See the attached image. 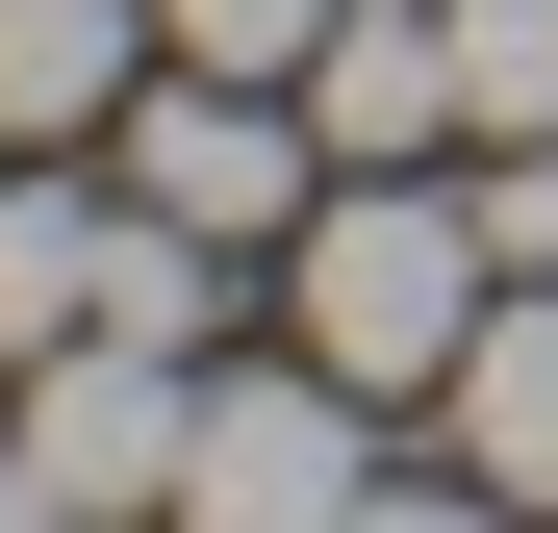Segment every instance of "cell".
I'll return each instance as SVG.
<instances>
[{
    "instance_id": "6da1fadb",
    "label": "cell",
    "mask_w": 558,
    "mask_h": 533,
    "mask_svg": "<svg viewBox=\"0 0 558 533\" xmlns=\"http://www.w3.org/2000/svg\"><path fill=\"white\" fill-rule=\"evenodd\" d=\"M483 305H508V229L457 204V153H355L330 204H305V355H330V381H381V407H457Z\"/></svg>"
},
{
    "instance_id": "7a4b0ae2",
    "label": "cell",
    "mask_w": 558,
    "mask_h": 533,
    "mask_svg": "<svg viewBox=\"0 0 558 533\" xmlns=\"http://www.w3.org/2000/svg\"><path fill=\"white\" fill-rule=\"evenodd\" d=\"M26 458H51V508H178V458H204V355H153V330L26 355Z\"/></svg>"
},
{
    "instance_id": "3957f363",
    "label": "cell",
    "mask_w": 558,
    "mask_h": 533,
    "mask_svg": "<svg viewBox=\"0 0 558 533\" xmlns=\"http://www.w3.org/2000/svg\"><path fill=\"white\" fill-rule=\"evenodd\" d=\"M305 153H330V128H279V76H204V51H178V76H153V102H128V178H153V204H178V229H229V254L330 204V178H305Z\"/></svg>"
},
{
    "instance_id": "277c9868",
    "label": "cell",
    "mask_w": 558,
    "mask_h": 533,
    "mask_svg": "<svg viewBox=\"0 0 558 533\" xmlns=\"http://www.w3.org/2000/svg\"><path fill=\"white\" fill-rule=\"evenodd\" d=\"M355 407H381V381H330V355H305V381H204L178 508H204V533H254V508H355V483H381V458H355Z\"/></svg>"
},
{
    "instance_id": "5b68a950",
    "label": "cell",
    "mask_w": 558,
    "mask_h": 533,
    "mask_svg": "<svg viewBox=\"0 0 558 533\" xmlns=\"http://www.w3.org/2000/svg\"><path fill=\"white\" fill-rule=\"evenodd\" d=\"M305 128H330V178H355V153H457V128H483V102H457V0H330Z\"/></svg>"
},
{
    "instance_id": "8992f818",
    "label": "cell",
    "mask_w": 558,
    "mask_h": 533,
    "mask_svg": "<svg viewBox=\"0 0 558 533\" xmlns=\"http://www.w3.org/2000/svg\"><path fill=\"white\" fill-rule=\"evenodd\" d=\"M153 0H0V153H76V128H128L153 102Z\"/></svg>"
},
{
    "instance_id": "52a82bcc",
    "label": "cell",
    "mask_w": 558,
    "mask_h": 533,
    "mask_svg": "<svg viewBox=\"0 0 558 533\" xmlns=\"http://www.w3.org/2000/svg\"><path fill=\"white\" fill-rule=\"evenodd\" d=\"M457 483H483V508H558V280H508L483 355H457Z\"/></svg>"
},
{
    "instance_id": "ba28073f",
    "label": "cell",
    "mask_w": 558,
    "mask_h": 533,
    "mask_svg": "<svg viewBox=\"0 0 558 533\" xmlns=\"http://www.w3.org/2000/svg\"><path fill=\"white\" fill-rule=\"evenodd\" d=\"M102 254H128V204H76V178L26 153L0 178V355H76L102 330Z\"/></svg>"
},
{
    "instance_id": "9c48e42d",
    "label": "cell",
    "mask_w": 558,
    "mask_h": 533,
    "mask_svg": "<svg viewBox=\"0 0 558 533\" xmlns=\"http://www.w3.org/2000/svg\"><path fill=\"white\" fill-rule=\"evenodd\" d=\"M457 102H483V153L558 128V0H457Z\"/></svg>"
},
{
    "instance_id": "30bf717a",
    "label": "cell",
    "mask_w": 558,
    "mask_h": 533,
    "mask_svg": "<svg viewBox=\"0 0 558 533\" xmlns=\"http://www.w3.org/2000/svg\"><path fill=\"white\" fill-rule=\"evenodd\" d=\"M153 26L204 51V76H305V51H330V0H153Z\"/></svg>"
},
{
    "instance_id": "8fae6325",
    "label": "cell",
    "mask_w": 558,
    "mask_h": 533,
    "mask_svg": "<svg viewBox=\"0 0 558 533\" xmlns=\"http://www.w3.org/2000/svg\"><path fill=\"white\" fill-rule=\"evenodd\" d=\"M483 229H508V280H558V128H508V153H483Z\"/></svg>"
}]
</instances>
